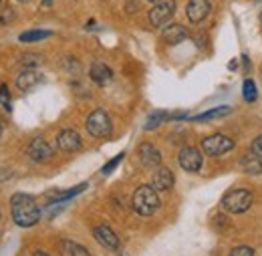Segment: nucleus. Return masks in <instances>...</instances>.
<instances>
[{"label": "nucleus", "mask_w": 262, "mask_h": 256, "mask_svg": "<svg viewBox=\"0 0 262 256\" xmlns=\"http://www.w3.org/2000/svg\"><path fill=\"white\" fill-rule=\"evenodd\" d=\"M10 210L14 224L20 228H31L40 220V208L29 194H14L10 198Z\"/></svg>", "instance_id": "nucleus-1"}, {"label": "nucleus", "mask_w": 262, "mask_h": 256, "mask_svg": "<svg viewBox=\"0 0 262 256\" xmlns=\"http://www.w3.org/2000/svg\"><path fill=\"white\" fill-rule=\"evenodd\" d=\"M131 206L139 216H154L160 210V196L151 186H139L133 192Z\"/></svg>", "instance_id": "nucleus-2"}, {"label": "nucleus", "mask_w": 262, "mask_h": 256, "mask_svg": "<svg viewBox=\"0 0 262 256\" xmlns=\"http://www.w3.org/2000/svg\"><path fill=\"white\" fill-rule=\"evenodd\" d=\"M252 192L246 188H238V190H230L222 198V206L230 214H244L250 206H252Z\"/></svg>", "instance_id": "nucleus-3"}, {"label": "nucleus", "mask_w": 262, "mask_h": 256, "mask_svg": "<svg viewBox=\"0 0 262 256\" xmlns=\"http://www.w3.org/2000/svg\"><path fill=\"white\" fill-rule=\"evenodd\" d=\"M202 150L206 156L218 158V156H224V154L234 150V139L224 135V133H214V135L202 139Z\"/></svg>", "instance_id": "nucleus-4"}, {"label": "nucleus", "mask_w": 262, "mask_h": 256, "mask_svg": "<svg viewBox=\"0 0 262 256\" xmlns=\"http://www.w3.org/2000/svg\"><path fill=\"white\" fill-rule=\"evenodd\" d=\"M111 129H113L111 117H109L107 111H103V109L93 111V113L87 117V131H89L91 137H97V139L109 137V135H111Z\"/></svg>", "instance_id": "nucleus-5"}, {"label": "nucleus", "mask_w": 262, "mask_h": 256, "mask_svg": "<svg viewBox=\"0 0 262 256\" xmlns=\"http://www.w3.org/2000/svg\"><path fill=\"white\" fill-rule=\"evenodd\" d=\"M173 12H176V0H160L151 10H149V23H151V27H164L167 25V20L173 16Z\"/></svg>", "instance_id": "nucleus-6"}, {"label": "nucleus", "mask_w": 262, "mask_h": 256, "mask_svg": "<svg viewBox=\"0 0 262 256\" xmlns=\"http://www.w3.org/2000/svg\"><path fill=\"white\" fill-rule=\"evenodd\" d=\"M55 156V150L49 145V141L47 139H42V137H34L33 141H31V145H29V158L36 163H45V161H49L51 158Z\"/></svg>", "instance_id": "nucleus-7"}, {"label": "nucleus", "mask_w": 262, "mask_h": 256, "mask_svg": "<svg viewBox=\"0 0 262 256\" xmlns=\"http://www.w3.org/2000/svg\"><path fill=\"white\" fill-rule=\"evenodd\" d=\"M178 161L184 172L194 174V172H200V167H202V154L196 147H182L178 154Z\"/></svg>", "instance_id": "nucleus-8"}, {"label": "nucleus", "mask_w": 262, "mask_h": 256, "mask_svg": "<svg viewBox=\"0 0 262 256\" xmlns=\"http://www.w3.org/2000/svg\"><path fill=\"white\" fill-rule=\"evenodd\" d=\"M210 0H190L188 6H186V14H188V20L194 23V25H200L208 18L210 14Z\"/></svg>", "instance_id": "nucleus-9"}, {"label": "nucleus", "mask_w": 262, "mask_h": 256, "mask_svg": "<svg viewBox=\"0 0 262 256\" xmlns=\"http://www.w3.org/2000/svg\"><path fill=\"white\" fill-rule=\"evenodd\" d=\"M93 236H95V240H97L99 244L103 246V248H107V250H117L119 248V236L109 228V226L101 224L97 226L95 230H93Z\"/></svg>", "instance_id": "nucleus-10"}, {"label": "nucleus", "mask_w": 262, "mask_h": 256, "mask_svg": "<svg viewBox=\"0 0 262 256\" xmlns=\"http://www.w3.org/2000/svg\"><path fill=\"white\" fill-rule=\"evenodd\" d=\"M137 156L145 167H160L162 165V154L154 143H141L137 150Z\"/></svg>", "instance_id": "nucleus-11"}, {"label": "nucleus", "mask_w": 262, "mask_h": 256, "mask_svg": "<svg viewBox=\"0 0 262 256\" xmlns=\"http://www.w3.org/2000/svg\"><path fill=\"white\" fill-rule=\"evenodd\" d=\"M57 145H59V150H63V152H77V150H81L83 141H81V135H79L75 129L67 127L57 135Z\"/></svg>", "instance_id": "nucleus-12"}, {"label": "nucleus", "mask_w": 262, "mask_h": 256, "mask_svg": "<svg viewBox=\"0 0 262 256\" xmlns=\"http://www.w3.org/2000/svg\"><path fill=\"white\" fill-rule=\"evenodd\" d=\"M173 182H176V178H173V172L171 169L158 167L156 174H154V178H151V188L156 192H167V190L173 188Z\"/></svg>", "instance_id": "nucleus-13"}, {"label": "nucleus", "mask_w": 262, "mask_h": 256, "mask_svg": "<svg viewBox=\"0 0 262 256\" xmlns=\"http://www.w3.org/2000/svg\"><path fill=\"white\" fill-rule=\"evenodd\" d=\"M40 81H42V75L36 73L34 69H29V71H23V73L16 77V87L27 93V91L36 89V87L40 85Z\"/></svg>", "instance_id": "nucleus-14"}, {"label": "nucleus", "mask_w": 262, "mask_h": 256, "mask_svg": "<svg viewBox=\"0 0 262 256\" xmlns=\"http://www.w3.org/2000/svg\"><path fill=\"white\" fill-rule=\"evenodd\" d=\"M89 77H91V81H93L95 85H99V87H105V85H109V83H111L113 73H111V69H109L107 65L93 63V65H91V69H89Z\"/></svg>", "instance_id": "nucleus-15"}, {"label": "nucleus", "mask_w": 262, "mask_h": 256, "mask_svg": "<svg viewBox=\"0 0 262 256\" xmlns=\"http://www.w3.org/2000/svg\"><path fill=\"white\" fill-rule=\"evenodd\" d=\"M190 36V31L184 25H169L164 31V40L167 45H180Z\"/></svg>", "instance_id": "nucleus-16"}, {"label": "nucleus", "mask_w": 262, "mask_h": 256, "mask_svg": "<svg viewBox=\"0 0 262 256\" xmlns=\"http://www.w3.org/2000/svg\"><path fill=\"white\" fill-rule=\"evenodd\" d=\"M240 167L248 174V176H258L262 174V158H258L256 154H246L242 160H240Z\"/></svg>", "instance_id": "nucleus-17"}, {"label": "nucleus", "mask_w": 262, "mask_h": 256, "mask_svg": "<svg viewBox=\"0 0 262 256\" xmlns=\"http://www.w3.org/2000/svg\"><path fill=\"white\" fill-rule=\"evenodd\" d=\"M59 250H61V256H91V252L83 244L73 242V240H63Z\"/></svg>", "instance_id": "nucleus-18"}, {"label": "nucleus", "mask_w": 262, "mask_h": 256, "mask_svg": "<svg viewBox=\"0 0 262 256\" xmlns=\"http://www.w3.org/2000/svg\"><path fill=\"white\" fill-rule=\"evenodd\" d=\"M230 111V107H214V109H210V111H204V113H200V115H194L192 117V121H210V119H218V117H224V115H228Z\"/></svg>", "instance_id": "nucleus-19"}, {"label": "nucleus", "mask_w": 262, "mask_h": 256, "mask_svg": "<svg viewBox=\"0 0 262 256\" xmlns=\"http://www.w3.org/2000/svg\"><path fill=\"white\" fill-rule=\"evenodd\" d=\"M83 190H87V184H79V186H75V188H71V190H67V192H57V194L53 192V194H49V202H55V204L65 202V200H69V198L81 194Z\"/></svg>", "instance_id": "nucleus-20"}, {"label": "nucleus", "mask_w": 262, "mask_h": 256, "mask_svg": "<svg viewBox=\"0 0 262 256\" xmlns=\"http://www.w3.org/2000/svg\"><path fill=\"white\" fill-rule=\"evenodd\" d=\"M53 32L51 31H27V32H23L20 36H18V40L20 42H36V40H42V38H49Z\"/></svg>", "instance_id": "nucleus-21"}, {"label": "nucleus", "mask_w": 262, "mask_h": 256, "mask_svg": "<svg viewBox=\"0 0 262 256\" xmlns=\"http://www.w3.org/2000/svg\"><path fill=\"white\" fill-rule=\"evenodd\" d=\"M173 115H165L164 111H158V113H154L149 119H147V123H145V131H151V129L160 127L162 123H164L165 119H171Z\"/></svg>", "instance_id": "nucleus-22"}, {"label": "nucleus", "mask_w": 262, "mask_h": 256, "mask_svg": "<svg viewBox=\"0 0 262 256\" xmlns=\"http://www.w3.org/2000/svg\"><path fill=\"white\" fill-rule=\"evenodd\" d=\"M242 93H244V99H246V101H256L258 91H256V85H254L252 79H246V81H244V89H242Z\"/></svg>", "instance_id": "nucleus-23"}, {"label": "nucleus", "mask_w": 262, "mask_h": 256, "mask_svg": "<svg viewBox=\"0 0 262 256\" xmlns=\"http://www.w3.org/2000/svg\"><path fill=\"white\" fill-rule=\"evenodd\" d=\"M123 158H125V154H119V156H115V158H113V160L109 161L107 165H103V169H101V174H111V172H113V169H115V167L119 165V161L123 160Z\"/></svg>", "instance_id": "nucleus-24"}, {"label": "nucleus", "mask_w": 262, "mask_h": 256, "mask_svg": "<svg viewBox=\"0 0 262 256\" xmlns=\"http://www.w3.org/2000/svg\"><path fill=\"white\" fill-rule=\"evenodd\" d=\"M228 256H254V250L250 246H236L230 250Z\"/></svg>", "instance_id": "nucleus-25"}, {"label": "nucleus", "mask_w": 262, "mask_h": 256, "mask_svg": "<svg viewBox=\"0 0 262 256\" xmlns=\"http://www.w3.org/2000/svg\"><path fill=\"white\" fill-rule=\"evenodd\" d=\"M0 105L10 107V91H8V87H6V85H2V87H0Z\"/></svg>", "instance_id": "nucleus-26"}, {"label": "nucleus", "mask_w": 262, "mask_h": 256, "mask_svg": "<svg viewBox=\"0 0 262 256\" xmlns=\"http://www.w3.org/2000/svg\"><path fill=\"white\" fill-rule=\"evenodd\" d=\"M250 152H252V154H256L258 158H262V135H258V137L252 141V145H250Z\"/></svg>", "instance_id": "nucleus-27"}, {"label": "nucleus", "mask_w": 262, "mask_h": 256, "mask_svg": "<svg viewBox=\"0 0 262 256\" xmlns=\"http://www.w3.org/2000/svg\"><path fill=\"white\" fill-rule=\"evenodd\" d=\"M38 63H40V59L34 57V55H27V57L20 59V65H23V67H34V65H38Z\"/></svg>", "instance_id": "nucleus-28"}, {"label": "nucleus", "mask_w": 262, "mask_h": 256, "mask_svg": "<svg viewBox=\"0 0 262 256\" xmlns=\"http://www.w3.org/2000/svg\"><path fill=\"white\" fill-rule=\"evenodd\" d=\"M12 18H14V10H12V8H6L4 14L0 16V23H10Z\"/></svg>", "instance_id": "nucleus-29"}, {"label": "nucleus", "mask_w": 262, "mask_h": 256, "mask_svg": "<svg viewBox=\"0 0 262 256\" xmlns=\"http://www.w3.org/2000/svg\"><path fill=\"white\" fill-rule=\"evenodd\" d=\"M33 256H51V254H47V252H42V250H36Z\"/></svg>", "instance_id": "nucleus-30"}, {"label": "nucleus", "mask_w": 262, "mask_h": 256, "mask_svg": "<svg viewBox=\"0 0 262 256\" xmlns=\"http://www.w3.org/2000/svg\"><path fill=\"white\" fill-rule=\"evenodd\" d=\"M42 4H45V6H51V4H53V0H42Z\"/></svg>", "instance_id": "nucleus-31"}, {"label": "nucleus", "mask_w": 262, "mask_h": 256, "mask_svg": "<svg viewBox=\"0 0 262 256\" xmlns=\"http://www.w3.org/2000/svg\"><path fill=\"white\" fill-rule=\"evenodd\" d=\"M149 2H154V4H158V2H160V0H149Z\"/></svg>", "instance_id": "nucleus-32"}, {"label": "nucleus", "mask_w": 262, "mask_h": 256, "mask_svg": "<svg viewBox=\"0 0 262 256\" xmlns=\"http://www.w3.org/2000/svg\"><path fill=\"white\" fill-rule=\"evenodd\" d=\"M18 2H29V0H18Z\"/></svg>", "instance_id": "nucleus-33"}, {"label": "nucleus", "mask_w": 262, "mask_h": 256, "mask_svg": "<svg viewBox=\"0 0 262 256\" xmlns=\"http://www.w3.org/2000/svg\"><path fill=\"white\" fill-rule=\"evenodd\" d=\"M0 133H2V123H0Z\"/></svg>", "instance_id": "nucleus-34"}, {"label": "nucleus", "mask_w": 262, "mask_h": 256, "mask_svg": "<svg viewBox=\"0 0 262 256\" xmlns=\"http://www.w3.org/2000/svg\"><path fill=\"white\" fill-rule=\"evenodd\" d=\"M0 6H2V0H0Z\"/></svg>", "instance_id": "nucleus-35"}]
</instances>
